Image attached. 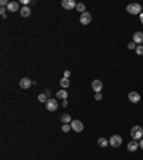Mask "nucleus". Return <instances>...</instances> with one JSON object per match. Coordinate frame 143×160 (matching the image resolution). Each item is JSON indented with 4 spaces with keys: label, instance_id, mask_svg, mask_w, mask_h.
Returning <instances> with one entry per match:
<instances>
[{
    "label": "nucleus",
    "instance_id": "2eb2a0df",
    "mask_svg": "<svg viewBox=\"0 0 143 160\" xmlns=\"http://www.w3.org/2000/svg\"><path fill=\"white\" fill-rule=\"evenodd\" d=\"M56 97H57V99H62V100H67V92L63 89V90H60V92L56 93Z\"/></svg>",
    "mask_w": 143,
    "mask_h": 160
},
{
    "label": "nucleus",
    "instance_id": "0eeeda50",
    "mask_svg": "<svg viewBox=\"0 0 143 160\" xmlns=\"http://www.w3.org/2000/svg\"><path fill=\"white\" fill-rule=\"evenodd\" d=\"M7 12H10V13H14V12H19V9H20V4L17 3V1H9V4H7Z\"/></svg>",
    "mask_w": 143,
    "mask_h": 160
},
{
    "label": "nucleus",
    "instance_id": "9d476101",
    "mask_svg": "<svg viewBox=\"0 0 143 160\" xmlns=\"http://www.w3.org/2000/svg\"><path fill=\"white\" fill-rule=\"evenodd\" d=\"M19 84H20V89H25V90H26V89H29V87L33 84V81L29 79V77H23V79L20 80Z\"/></svg>",
    "mask_w": 143,
    "mask_h": 160
},
{
    "label": "nucleus",
    "instance_id": "c756f323",
    "mask_svg": "<svg viewBox=\"0 0 143 160\" xmlns=\"http://www.w3.org/2000/svg\"><path fill=\"white\" fill-rule=\"evenodd\" d=\"M139 147H140V149H143V139L140 140V143H139Z\"/></svg>",
    "mask_w": 143,
    "mask_h": 160
},
{
    "label": "nucleus",
    "instance_id": "f8f14e48",
    "mask_svg": "<svg viewBox=\"0 0 143 160\" xmlns=\"http://www.w3.org/2000/svg\"><path fill=\"white\" fill-rule=\"evenodd\" d=\"M133 41H135L136 44H142L143 43V33L142 32H136V33L133 35Z\"/></svg>",
    "mask_w": 143,
    "mask_h": 160
},
{
    "label": "nucleus",
    "instance_id": "f257e3e1",
    "mask_svg": "<svg viewBox=\"0 0 143 160\" xmlns=\"http://www.w3.org/2000/svg\"><path fill=\"white\" fill-rule=\"evenodd\" d=\"M130 137L133 140H142L143 139V127L142 126H133L130 130Z\"/></svg>",
    "mask_w": 143,
    "mask_h": 160
},
{
    "label": "nucleus",
    "instance_id": "ddd939ff",
    "mask_svg": "<svg viewBox=\"0 0 143 160\" xmlns=\"http://www.w3.org/2000/svg\"><path fill=\"white\" fill-rule=\"evenodd\" d=\"M139 149V143L136 140H132L130 143H127V150L129 152H136Z\"/></svg>",
    "mask_w": 143,
    "mask_h": 160
},
{
    "label": "nucleus",
    "instance_id": "dca6fc26",
    "mask_svg": "<svg viewBox=\"0 0 143 160\" xmlns=\"http://www.w3.org/2000/svg\"><path fill=\"white\" fill-rule=\"evenodd\" d=\"M97 144L100 146V147H107V144H109V140L105 139V137H100L99 140H97Z\"/></svg>",
    "mask_w": 143,
    "mask_h": 160
},
{
    "label": "nucleus",
    "instance_id": "f03ea898",
    "mask_svg": "<svg viewBox=\"0 0 143 160\" xmlns=\"http://www.w3.org/2000/svg\"><path fill=\"white\" fill-rule=\"evenodd\" d=\"M126 12L130 14H142V6L139 3H130V4H127Z\"/></svg>",
    "mask_w": 143,
    "mask_h": 160
},
{
    "label": "nucleus",
    "instance_id": "9b49d317",
    "mask_svg": "<svg viewBox=\"0 0 143 160\" xmlns=\"http://www.w3.org/2000/svg\"><path fill=\"white\" fill-rule=\"evenodd\" d=\"M129 100H130V103H139L140 102V94L138 92H130L129 93Z\"/></svg>",
    "mask_w": 143,
    "mask_h": 160
},
{
    "label": "nucleus",
    "instance_id": "b1692460",
    "mask_svg": "<svg viewBox=\"0 0 143 160\" xmlns=\"http://www.w3.org/2000/svg\"><path fill=\"white\" fill-rule=\"evenodd\" d=\"M127 47H129L130 50H133V49L136 50V47H138V46H136V43H135V41H130V43L127 44Z\"/></svg>",
    "mask_w": 143,
    "mask_h": 160
},
{
    "label": "nucleus",
    "instance_id": "6ab92c4d",
    "mask_svg": "<svg viewBox=\"0 0 143 160\" xmlns=\"http://www.w3.org/2000/svg\"><path fill=\"white\" fill-rule=\"evenodd\" d=\"M76 10H77V12H80V13H84V12H86V6H84L83 3H77Z\"/></svg>",
    "mask_w": 143,
    "mask_h": 160
},
{
    "label": "nucleus",
    "instance_id": "6e6552de",
    "mask_svg": "<svg viewBox=\"0 0 143 160\" xmlns=\"http://www.w3.org/2000/svg\"><path fill=\"white\" fill-rule=\"evenodd\" d=\"M62 6L66 9V10H72V9H76V1L74 0H62Z\"/></svg>",
    "mask_w": 143,
    "mask_h": 160
},
{
    "label": "nucleus",
    "instance_id": "cd10ccee",
    "mask_svg": "<svg viewBox=\"0 0 143 160\" xmlns=\"http://www.w3.org/2000/svg\"><path fill=\"white\" fill-rule=\"evenodd\" d=\"M50 93H52L50 89H46V93H44V94H46V96H50Z\"/></svg>",
    "mask_w": 143,
    "mask_h": 160
},
{
    "label": "nucleus",
    "instance_id": "393cba45",
    "mask_svg": "<svg viewBox=\"0 0 143 160\" xmlns=\"http://www.w3.org/2000/svg\"><path fill=\"white\" fill-rule=\"evenodd\" d=\"M102 97H103L102 93H96V94H95V99H96V100H102Z\"/></svg>",
    "mask_w": 143,
    "mask_h": 160
},
{
    "label": "nucleus",
    "instance_id": "412c9836",
    "mask_svg": "<svg viewBox=\"0 0 143 160\" xmlns=\"http://www.w3.org/2000/svg\"><path fill=\"white\" fill-rule=\"evenodd\" d=\"M6 12H7V9H6V7H1V9H0V14H1V17H3V19H6V17H7V13H6Z\"/></svg>",
    "mask_w": 143,
    "mask_h": 160
},
{
    "label": "nucleus",
    "instance_id": "4be33fe9",
    "mask_svg": "<svg viewBox=\"0 0 143 160\" xmlns=\"http://www.w3.org/2000/svg\"><path fill=\"white\" fill-rule=\"evenodd\" d=\"M70 129H72V126H70V124H63V126H62V130H63L65 133H67V132H69Z\"/></svg>",
    "mask_w": 143,
    "mask_h": 160
},
{
    "label": "nucleus",
    "instance_id": "39448f33",
    "mask_svg": "<svg viewBox=\"0 0 143 160\" xmlns=\"http://www.w3.org/2000/svg\"><path fill=\"white\" fill-rule=\"evenodd\" d=\"M79 20H80V23H82L83 26H87V24L92 22V14H90L89 12H84V13L80 14V19H79Z\"/></svg>",
    "mask_w": 143,
    "mask_h": 160
},
{
    "label": "nucleus",
    "instance_id": "1a4fd4ad",
    "mask_svg": "<svg viewBox=\"0 0 143 160\" xmlns=\"http://www.w3.org/2000/svg\"><path fill=\"white\" fill-rule=\"evenodd\" d=\"M92 89H93V92L100 93L102 89H103V83H102L100 80H93V81H92Z\"/></svg>",
    "mask_w": 143,
    "mask_h": 160
},
{
    "label": "nucleus",
    "instance_id": "7ed1b4c3",
    "mask_svg": "<svg viewBox=\"0 0 143 160\" xmlns=\"http://www.w3.org/2000/svg\"><path fill=\"white\" fill-rule=\"evenodd\" d=\"M122 142H123V139H122V136H119V134H113V136L109 139V144H110L112 147H119V146L122 144Z\"/></svg>",
    "mask_w": 143,
    "mask_h": 160
},
{
    "label": "nucleus",
    "instance_id": "a878e982",
    "mask_svg": "<svg viewBox=\"0 0 143 160\" xmlns=\"http://www.w3.org/2000/svg\"><path fill=\"white\" fill-rule=\"evenodd\" d=\"M70 70H65V76H63V77H66V79H69V77H70Z\"/></svg>",
    "mask_w": 143,
    "mask_h": 160
},
{
    "label": "nucleus",
    "instance_id": "7c9ffc66",
    "mask_svg": "<svg viewBox=\"0 0 143 160\" xmlns=\"http://www.w3.org/2000/svg\"><path fill=\"white\" fill-rule=\"evenodd\" d=\"M140 22H142V23H143V13H142V14H140Z\"/></svg>",
    "mask_w": 143,
    "mask_h": 160
},
{
    "label": "nucleus",
    "instance_id": "20e7f679",
    "mask_svg": "<svg viewBox=\"0 0 143 160\" xmlns=\"http://www.w3.org/2000/svg\"><path fill=\"white\" fill-rule=\"evenodd\" d=\"M57 107H59L57 100H54V99H49V100L46 102V109H47L49 112H56Z\"/></svg>",
    "mask_w": 143,
    "mask_h": 160
},
{
    "label": "nucleus",
    "instance_id": "aec40b11",
    "mask_svg": "<svg viewBox=\"0 0 143 160\" xmlns=\"http://www.w3.org/2000/svg\"><path fill=\"white\" fill-rule=\"evenodd\" d=\"M37 99H39V102H42V103H46V102L49 100V99H47V96H46V94H43V93H42V94H39V97H37Z\"/></svg>",
    "mask_w": 143,
    "mask_h": 160
},
{
    "label": "nucleus",
    "instance_id": "f3484780",
    "mask_svg": "<svg viewBox=\"0 0 143 160\" xmlns=\"http://www.w3.org/2000/svg\"><path fill=\"white\" fill-rule=\"evenodd\" d=\"M62 121H63V124H69V123H72V117L70 115H62Z\"/></svg>",
    "mask_w": 143,
    "mask_h": 160
},
{
    "label": "nucleus",
    "instance_id": "c85d7f7f",
    "mask_svg": "<svg viewBox=\"0 0 143 160\" xmlns=\"http://www.w3.org/2000/svg\"><path fill=\"white\" fill-rule=\"evenodd\" d=\"M62 106H63V107H66V106H67V100H63V103H62Z\"/></svg>",
    "mask_w": 143,
    "mask_h": 160
},
{
    "label": "nucleus",
    "instance_id": "5701e85b",
    "mask_svg": "<svg viewBox=\"0 0 143 160\" xmlns=\"http://www.w3.org/2000/svg\"><path fill=\"white\" fill-rule=\"evenodd\" d=\"M136 53H138L139 56H142V54H143V46H140V44H139V46L136 47Z\"/></svg>",
    "mask_w": 143,
    "mask_h": 160
},
{
    "label": "nucleus",
    "instance_id": "4468645a",
    "mask_svg": "<svg viewBox=\"0 0 143 160\" xmlns=\"http://www.w3.org/2000/svg\"><path fill=\"white\" fill-rule=\"evenodd\" d=\"M20 14H22L23 17H29V16L32 14V10H30V7H29V6H23V7L20 9Z\"/></svg>",
    "mask_w": 143,
    "mask_h": 160
},
{
    "label": "nucleus",
    "instance_id": "a211bd4d",
    "mask_svg": "<svg viewBox=\"0 0 143 160\" xmlns=\"http://www.w3.org/2000/svg\"><path fill=\"white\" fill-rule=\"evenodd\" d=\"M60 86H62L63 89H67V87L70 86V81H69V79H66V77H63V79L60 80Z\"/></svg>",
    "mask_w": 143,
    "mask_h": 160
},
{
    "label": "nucleus",
    "instance_id": "423d86ee",
    "mask_svg": "<svg viewBox=\"0 0 143 160\" xmlns=\"http://www.w3.org/2000/svg\"><path fill=\"white\" fill-rule=\"evenodd\" d=\"M70 126H72V129H73L76 133H80V132L84 129V126H83V123H82L80 120H72Z\"/></svg>",
    "mask_w": 143,
    "mask_h": 160
},
{
    "label": "nucleus",
    "instance_id": "bb28decb",
    "mask_svg": "<svg viewBox=\"0 0 143 160\" xmlns=\"http://www.w3.org/2000/svg\"><path fill=\"white\" fill-rule=\"evenodd\" d=\"M20 3H22L23 6H27V4L30 3V0H20Z\"/></svg>",
    "mask_w": 143,
    "mask_h": 160
}]
</instances>
